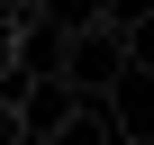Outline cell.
Returning <instances> with one entry per match:
<instances>
[{
    "label": "cell",
    "instance_id": "cell-4",
    "mask_svg": "<svg viewBox=\"0 0 154 145\" xmlns=\"http://www.w3.org/2000/svg\"><path fill=\"white\" fill-rule=\"evenodd\" d=\"M127 72H154V9L127 18Z\"/></svg>",
    "mask_w": 154,
    "mask_h": 145
},
{
    "label": "cell",
    "instance_id": "cell-5",
    "mask_svg": "<svg viewBox=\"0 0 154 145\" xmlns=\"http://www.w3.org/2000/svg\"><path fill=\"white\" fill-rule=\"evenodd\" d=\"M0 145H27V118H18V91H0Z\"/></svg>",
    "mask_w": 154,
    "mask_h": 145
},
{
    "label": "cell",
    "instance_id": "cell-2",
    "mask_svg": "<svg viewBox=\"0 0 154 145\" xmlns=\"http://www.w3.org/2000/svg\"><path fill=\"white\" fill-rule=\"evenodd\" d=\"M127 136V118H118V91H82V100H72L36 145H118Z\"/></svg>",
    "mask_w": 154,
    "mask_h": 145
},
{
    "label": "cell",
    "instance_id": "cell-6",
    "mask_svg": "<svg viewBox=\"0 0 154 145\" xmlns=\"http://www.w3.org/2000/svg\"><path fill=\"white\" fill-rule=\"evenodd\" d=\"M118 145H145V136H136V127H127V136H118Z\"/></svg>",
    "mask_w": 154,
    "mask_h": 145
},
{
    "label": "cell",
    "instance_id": "cell-1",
    "mask_svg": "<svg viewBox=\"0 0 154 145\" xmlns=\"http://www.w3.org/2000/svg\"><path fill=\"white\" fill-rule=\"evenodd\" d=\"M54 72H63L72 91H118V82H127V9H100V18H82V27H63Z\"/></svg>",
    "mask_w": 154,
    "mask_h": 145
},
{
    "label": "cell",
    "instance_id": "cell-3",
    "mask_svg": "<svg viewBox=\"0 0 154 145\" xmlns=\"http://www.w3.org/2000/svg\"><path fill=\"white\" fill-rule=\"evenodd\" d=\"M72 100H82V91H72L63 72H27V91H18V118H27V145H36V136H45V127H54V118L72 109Z\"/></svg>",
    "mask_w": 154,
    "mask_h": 145
}]
</instances>
